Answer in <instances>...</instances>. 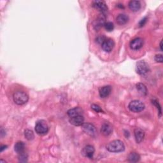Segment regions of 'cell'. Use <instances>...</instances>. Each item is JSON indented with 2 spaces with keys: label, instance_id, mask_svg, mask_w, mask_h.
Listing matches in <instances>:
<instances>
[{
  "label": "cell",
  "instance_id": "obj_1",
  "mask_svg": "<svg viewBox=\"0 0 163 163\" xmlns=\"http://www.w3.org/2000/svg\"><path fill=\"white\" fill-rule=\"evenodd\" d=\"M125 146L124 143L121 140H114L108 144L106 146V149L110 152H120L124 151Z\"/></svg>",
  "mask_w": 163,
  "mask_h": 163
},
{
  "label": "cell",
  "instance_id": "obj_2",
  "mask_svg": "<svg viewBox=\"0 0 163 163\" xmlns=\"http://www.w3.org/2000/svg\"><path fill=\"white\" fill-rule=\"evenodd\" d=\"M13 98L14 102L18 105H23L26 104L28 100V95L23 91H17L14 94Z\"/></svg>",
  "mask_w": 163,
  "mask_h": 163
},
{
  "label": "cell",
  "instance_id": "obj_3",
  "mask_svg": "<svg viewBox=\"0 0 163 163\" xmlns=\"http://www.w3.org/2000/svg\"><path fill=\"white\" fill-rule=\"evenodd\" d=\"M129 109L133 112L138 113L142 112L145 109V105L143 102L139 100H134L129 104Z\"/></svg>",
  "mask_w": 163,
  "mask_h": 163
},
{
  "label": "cell",
  "instance_id": "obj_4",
  "mask_svg": "<svg viewBox=\"0 0 163 163\" xmlns=\"http://www.w3.org/2000/svg\"><path fill=\"white\" fill-rule=\"evenodd\" d=\"M35 131L40 135L47 134L49 131V126L47 122L43 120L38 121L35 126Z\"/></svg>",
  "mask_w": 163,
  "mask_h": 163
},
{
  "label": "cell",
  "instance_id": "obj_5",
  "mask_svg": "<svg viewBox=\"0 0 163 163\" xmlns=\"http://www.w3.org/2000/svg\"><path fill=\"white\" fill-rule=\"evenodd\" d=\"M83 131L89 136L91 137H95L97 135V131L95 126L90 123H84L82 125Z\"/></svg>",
  "mask_w": 163,
  "mask_h": 163
},
{
  "label": "cell",
  "instance_id": "obj_6",
  "mask_svg": "<svg viewBox=\"0 0 163 163\" xmlns=\"http://www.w3.org/2000/svg\"><path fill=\"white\" fill-rule=\"evenodd\" d=\"M136 70L139 75H145L149 71V66L147 62L143 61H140L136 64Z\"/></svg>",
  "mask_w": 163,
  "mask_h": 163
},
{
  "label": "cell",
  "instance_id": "obj_7",
  "mask_svg": "<svg viewBox=\"0 0 163 163\" xmlns=\"http://www.w3.org/2000/svg\"><path fill=\"white\" fill-rule=\"evenodd\" d=\"M115 46L114 41L110 38H106V40L101 44L102 49L106 52H110Z\"/></svg>",
  "mask_w": 163,
  "mask_h": 163
},
{
  "label": "cell",
  "instance_id": "obj_8",
  "mask_svg": "<svg viewBox=\"0 0 163 163\" xmlns=\"http://www.w3.org/2000/svg\"><path fill=\"white\" fill-rule=\"evenodd\" d=\"M92 6L98 10L103 14L108 11V6L106 3L103 1H94L92 2Z\"/></svg>",
  "mask_w": 163,
  "mask_h": 163
},
{
  "label": "cell",
  "instance_id": "obj_9",
  "mask_svg": "<svg viewBox=\"0 0 163 163\" xmlns=\"http://www.w3.org/2000/svg\"><path fill=\"white\" fill-rule=\"evenodd\" d=\"M94 152H95V149L93 146L87 145L83 148L82 151V154L85 157L92 159L93 157Z\"/></svg>",
  "mask_w": 163,
  "mask_h": 163
},
{
  "label": "cell",
  "instance_id": "obj_10",
  "mask_svg": "<svg viewBox=\"0 0 163 163\" xmlns=\"http://www.w3.org/2000/svg\"><path fill=\"white\" fill-rule=\"evenodd\" d=\"M144 45V40L141 38H136L130 43V47L133 50H139Z\"/></svg>",
  "mask_w": 163,
  "mask_h": 163
},
{
  "label": "cell",
  "instance_id": "obj_11",
  "mask_svg": "<svg viewBox=\"0 0 163 163\" xmlns=\"http://www.w3.org/2000/svg\"><path fill=\"white\" fill-rule=\"evenodd\" d=\"M105 20H106L105 16L103 14L100 15V16H99L98 17H97V19L94 22V29L96 30L100 29L106 23H105Z\"/></svg>",
  "mask_w": 163,
  "mask_h": 163
},
{
  "label": "cell",
  "instance_id": "obj_12",
  "mask_svg": "<svg viewBox=\"0 0 163 163\" xmlns=\"http://www.w3.org/2000/svg\"><path fill=\"white\" fill-rule=\"evenodd\" d=\"M70 122L73 126H80L84 123V118L83 115H78L71 117L70 119Z\"/></svg>",
  "mask_w": 163,
  "mask_h": 163
},
{
  "label": "cell",
  "instance_id": "obj_13",
  "mask_svg": "<svg viewBox=\"0 0 163 163\" xmlns=\"http://www.w3.org/2000/svg\"><path fill=\"white\" fill-rule=\"evenodd\" d=\"M135 136L136 142L138 144L141 143L143 141L144 136H145V133L142 129L140 128H136L135 129Z\"/></svg>",
  "mask_w": 163,
  "mask_h": 163
},
{
  "label": "cell",
  "instance_id": "obj_14",
  "mask_svg": "<svg viewBox=\"0 0 163 163\" xmlns=\"http://www.w3.org/2000/svg\"><path fill=\"white\" fill-rule=\"evenodd\" d=\"M112 91V88L110 85H106L103 86V88L100 89V96L102 98H105V97H107L108 96L110 95Z\"/></svg>",
  "mask_w": 163,
  "mask_h": 163
},
{
  "label": "cell",
  "instance_id": "obj_15",
  "mask_svg": "<svg viewBox=\"0 0 163 163\" xmlns=\"http://www.w3.org/2000/svg\"><path fill=\"white\" fill-rule=\"evenodd\" d=\"M113 131L112 127L110 124L108 123H105L102 125L101 128V133L104 136H109L112 134Z\"/></svg>",
  "mask_w": 163,
  "mask_h": 163
},
{
  "label": "cell",
  "instance_id": "obj_16",
  "mask_svg": "<svg viewBox=\"0 0 163 163\" xmlns=\"http://www.w3.org/2000/svg\"><path fill=\"white\" fill-rule=\"evenodd\" d=\"M83 110L80 107H75L70 109L68 111L67 114L71 118L73 117H76L78 115H82L83 114Z\"/></svg>",
  "mask_w": 163,
  "mask_h": 163
},
{
  "label": "cell",
  "instance_id": "obj_17",
  "mask_svg": "<svg viewBox=\"0 0 163 163\" xmlns=\"http://www.w3.org/2000/svg\"><path fill=\"white\" fill-rule=\"evenodd\" d=\"M116 20H117V23L118 24L124 25L128 22L129 17L127 15L125 14H120L117 16Z\"/></svg>",
  "mask_w": 163,
  "mask_h": 163
},
{
  "label": "cell",
  "instance_id": "obj_18",
  "mask_svg": "<svg viewBox=\"0 0 163 163\" xmlns=\"http://www.w3.org/2000/svg\"><path fill=\"white\" fill-rule=\"evenodd\" d=\"M129 7L133 12H138L141 8V3L139 1H131L129 3Z\"/></svg>",
  "mask_w": 163,
  "mask_h": 163
},
{
  "label": "cell",
  "instance_id": "obj_19",
  "mask_svg": "<svg viewBox=\"0 0 163 163\" xmlns=\"http://www.w3.org/2000/svg\"><path fill=\"white\" fill-rule=\"evenodd\" d=\"M24 148H25V145L22 142H19L16 143V144L14 146V150L18 154H21L24 152Z\"/></svg>",
  "mask_w": 163,
  "mask_h": 163
},
{
  "label": "cell",
  "instance_id": "obj_20",
  "mask_svg": "<svg viewBox=\"0 0 163 163\" xmlns=\"http://www.w3.org/2000/svg\"><path fill=\"white\" fill-rule=\"evenodd\" d=\"M136 89L138 92L143 96H146L147 94V87L142 83H139L136 84Z\"/></svg>",
  "mask_w": 163,
  "mask_h": 163
},
{
  "label": "cell",
  "instance_id": "obj_21",
  "mask_svg": "<svg viewBox=\"0 0 163 163\" xmlns=\"http://www.w3.org/2000/svg\"><path fill=\"white\" fill-rule=\"evenodd\" d=\"M139 159H140L139 156L136 152H132L128 156L129 161L132 162H136L139 161Z\"/></svg>",
  "mask_w": 163,
  "mask_h": 163
},
{
  "label": "cell",
  "instance_id": "obj_22",
  "mask_svg": "<svg viewBox=\"0 0 163 163\" xmlns=\"http://www.w3.org/2000/svg\"><path fill=\"white\" fill-rule=\"evenodd\" d=\"M24 136H25L26 138L28 140H32L35 137L33 132L31 131V130H29V129L26 130L25 132H24Z\"/></svg>",
  "mask_w": 163,
  "mask_h": 163
},
{
  "label": "cell",
  "instance_id": "obj_23",
  "mask_svg": "<svg viewBox=\"0 0 163 163\" xmlns=\"http://www.w3.org/2000/svg\"><path fill=\"white\" fill-rule=\"evenodd\" d=\"M105 26V28L106 31H113L114 28V25L112 23H111V22H107V23H106L104 25Z\"/></svg>",
  "mask_w": 163,
  "mask_h": 163
},
{
  "label": "cell",
  "instance_id": "obj_24",
  "mask_svg": "<svg viewBox=\"0 0 163 163\" xmlns=\"http://www.w3.org/2000/svg\"><path fill=\"white\" fill-rule=\"evenodd\" d=\"M106 40V38L103 36V35H100L99 36H97L96 39V42L97 43H99V44H102V43Z\"/></svg>",
  "mask_w": 163,
  "mask_h": 163
},
{
  "label": "cell",
  "instance_id": "obj_25",
  "mask_svg": "<svg viewBox=\"0 0 163 163\" xmlns=\"http://www.w3.org/2000/svg\"><path fill=\"white\" fill-rule=\"evenodd\" d=\"M91 108H92V109L94 110L96 112H103V110L100 108V106L98 105H92L91 106Z\"/></svg>",
  "mask_w": 163,
  "mask_h": 163
},
{
  "label": "cell",
  "instance_id": "obj_26",
  "mask_svg": "<svg viewBox=\"0 0 163 163\" xmlns=\"http://www.w3.org/2000/svg\"><path fill=\"white\" fill-rule=\"evenodd\" d=\"M24 152H23L21 154H19V161L20 162H26L27 161V155L24 154Z\"/></svg>",
  "mask_w": 163,
  "mask_h": 163
},
{
  "label": "cell",
  "instance_id": "obj_27",
  "mask_svg": "<svg viewBox=\"0 0 163 163\" xmlns=\"http://www.w3.org/2000/svg\"><path fill=\"white\" fill-rule=\"evenodd\" d=\"M155 61L157 62H162L163 58L162 54H157V55H156L155 56Z\"/></svg>",
  "mask_w": 163,
  "mask_h": 163
},
{
  "label": "cell",
  "instance_id": "obj_28",
  "mask_svg": "<svg viewBox=\"0 0 163 163\" xmlns=\"http://www.w3.org/2000/svg\"><path fill=\"white\" fill-rule=\"evenodd\" d=\"M152 103H154L156 106H157V109L159 110V114H160V115H161V106H160V105H159V103L157 101H155V100H154V101H152Z\"/></svg>",
  "mask_w": 163,
  "mask_h": 163
},
{
  "label": "cell",
  "instance_id": "obj_29",
  "mask_svg": "<svg viewBox=\"0 0 163 163\" xmlns=\"http://www.w3.org/2000/svg\"><path fill=\"white\" fill-rule=\"evenodd\" d=\"M147 17H145L144 19H143L142 20H141V21L139 22V27H142V26H144L145 24V23H147Z\"/></svg>",
  "mask_w": 163,
  "mask_h": 163
},
{
  "label": "cell",
  "instance_id": "obj_30",
  "mask_svg": "<svg viewBox=\"0 0 163 163\" xmlns=\"http://www.w3.org/2000/svg\"><path fill=\"white\" fill-rule=\"evenodd\" d=\"M6 147H7V146H6V145H2L1 147V152H3V150H5V149L6 148Z\"/></svg>",
  "mask_w": 163,
  "mask_h": 163
},
{
  "label": "cell",
  "instance_id": "obj_31",
  "mask_svg": "<svg viewBox=\"0 0 163 163\" xmlns=\"http://www.w3.org/2000/svg\"><path fill=\"white\" fill-rule=\"evenodd\" d=\"M160 49L161 50H162V41H161L160 43Z\"/></svg>",
  "mask_w": 163,
  "mask_h": 163
}]
</instances>
